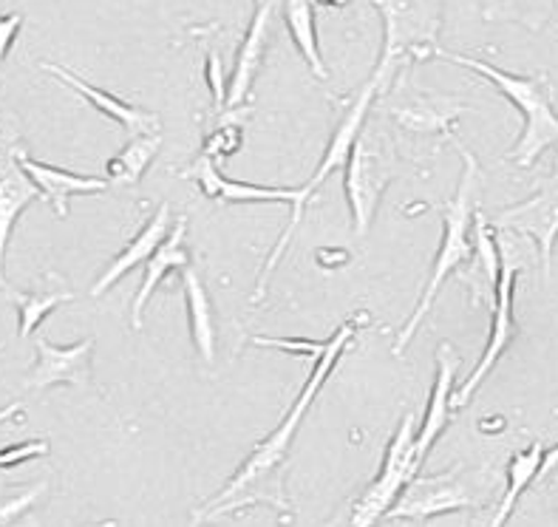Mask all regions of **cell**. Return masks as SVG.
Listing matches in <instances>:
<instances>
[{"label": "cell", "instance_id": "37", "mask_svg": "<svg viewBox=\"0 0 558 527\" xmlns=\"http://www.w3.org/2000/svg\"><path fill=\"white\" fill-rule=\"evenodd\" d=\"M262 3H267V0H255V7H262Z\"/></svg>", "mask_w": 558, "mask_h": 527}, {"label": "cell", "instance_id": "33", "mask_svg": "<svg viewBox=\"0 0 558 527\" xmlns=\"http://www.w3.org/2000/svg\"><path fill=\"white\" fill-rule=\"evenodd\" d=\"M23 26V14H7V17H0V63L7 60L9 49H12L14 37L21 32Z\"/></svg>", "mask_w": 558, "mask_h": 527}, {"label": "cell", "instance_id": "26", "mask_svg": "<svg viewBox=\"0 0 558 527\" xmlns=\"http://www.w3.org/2000/svg\"><path fill=\"white\" fill-rule=\"evenodd\" d=\"M550 7L553 0H490L485 14H488L490 21L494 17H513V21H522L536 28L545 23Z\"/></svg>", "mask_w": 558, "mask_h": 527}, {"label": "cell", "instance_id": "13", "mask_svg": "<svg viewBox=\"0 0 558 527\" xmlns=\"http://www.w3.org/2000/svg\"><path fill=\"white\" fill-rule=\"evenodd\" d=\"M184 179L196 182L210 202L219 204H292L298 199V188H269V184L227 179V176H221L219 165L210 154L196 156V163L184 170Z\"/></svg>", "mask_w": 558, "mask_h": 527}, {"label": "cell", "instance_id": "4", "mask_svg": "<svg viewBox=\"0 0 558 527\" xmlns=\"http://www.w3.org/2000/svg\"><path fill=\"white\" fill-rule=\"evenodd\" d=\"M377 9L383 14V55L372 80L383 94L400 65L434 57L442 32V0H377Z\"/></svg>", "mask_w": 558, "mask_h": 527}, {"label": "cell", "instance_id": "22", "mask_svg": "<svg viewBox=\"0 0 558 527\" xmlns=\"http://www.w3.org/2000/svg\"><path fill=\"white\" fill-rule=\"evenodd\" d=\"M283 21L290 28V37L295 43L298 55L318 80H329V69L324 63L318 46V28H315V9L310 0H283Z\"/></svg>", "mask_w": 558, "mask_h": 527}, {"label": "cell", "instance_id": "24", "mask_svg": "<svg viewBox=\"0 0 558 527\" xmlns=\"http://www.w3.org/2000/svg\"><path fill=\"white\" fill-rule=\"evenodd\" d=\"M7 296L12 298V303L17 307V318H21V338H32L37 326L63 303L74 301L77 292H71L63 284V278L57 282V287H43L35 292H17V289L7 287Z\"/></svg>", "mask_w": 558, "mask_h": 527}, {"label": "cell", "instance_id": "11", "mask_svg": "<svg viewBox=\"0 0 558 527\" xmlns=\"http://www.w3.org/2000/svg\"><path fill=\"white\" fill-rule=\"evenodd\" d=\"M17 148L21 142L12 131H0V289L7 292V250L12 241L14 225L23 216L28 204L37 202L43 196L40 188L32 182V176L23 170L21 159H17Z\"/></svg>", "mask_w": 558, "mask_h": 527}, {"label": "cell", "instance_id": "28", "mask_svg": "<svg viewBox=\"0 0 558 527\" xmlns=\"http://www.w3.org/2000/svg\"><path fill=\"white\" fill-rule=\"evenodd\" d=\"M43 493H46V482H37V486L26 488V491L17 493V496H9L7 502H0V527L12 525V522H17L21 516H26L28 511L37 505V500H40Z\"/></svg>", "mask_w": 558, "mask_h": 527}, {"label": "cell", "instance_id": "5", "mask_svg": "<svg viewBox=\"0 0 558 527\" xmlns=\"http://www.w3.org/2000/svg\"><path fill=\"white\" fill-rule=\"evenodd\" d=\"M377 94H380L377 83H375V80H368V83L361 88V94L354 97L352 106H349L347 111H343V117H340L338 128H335L332 140H329V145H326L324 156H320V165H318V168H315V173H312L310 179H306L304 188H298V199H295V202H292L290 225H287V230H283V236H281V239H278V244L272 247V253H269L267 264H264L262 282H258V287H255L253 301H262V298L267 296L269 278H272V273H276L278 261L283 259V253H287V247H290V241L295 239L298 227H301V221H304L306 207H310L312 196L318 193L320 184L326 182V176L335 173V170L347 165L349 154H352L354 140H357V134H361V128L366 125V117H368V111H372V103H375Z\"/></svg>", "mask_w": 558, "mask_h": 527}, {"label": "cell", "instance_id": "6", "mask_svg": "<svg viewBox=\"0 0 558 527\" xmlns=\"http://www.w3.org/2000/svg\"><path fill=\"white\" fill-rule=\"evenodd\" d=\"M343 170H347L343 188H347V202L352 211L354 236L363 239L375 225L383 193L395 182V154L380 131H368L366 125L361 128Z\"/></svg>", "mask_w": 558, "mask_h": 527}, {"label": "cell", "instance_id": "38", "mask_svg": "<svg viewBox=\"0 0 558 527\" xmlns=\"http://www.w3.org/2000/svg\"><path fill=\"white\" fill-rule=\"evenodd\" d=\"M0 349H3V344H0Z\"/></svg>", "mask_w": 558, "mask_h": 527}, {"label": "cell", "instance_id": "27", "mask_svg": "<svg viewBox=\"0 0 558 527\" xmlns=\"http://www.w3.org/2000/svg\"><path fill=\"white\" fill-rule=\"evenodd\" d=\"M49 440H26V443L7 445V448H0V468L9 471V468H17V465L28 463V459L49 457Z\"/></svg>", "mask_w": 558, "mask_h": 527}, {"label": "cell", "instance_id": "1", "mask_svg": "<svg viewBox=\"0 0 558 527\" xmlns=\"http://www.w3.org/2000/svg\"><path fill=\"white\" fill-rule=\"evenodd\" d=\"M368 321L366 312H357L352 321L340 324L335 330L332 338H326L324 351L318 358L312 360V372L306 378L304 388L298 394V400L292 403V408L287 411L283 422L269 436H264L262 443L255 445L253 454L244 459L235 477L221 488L210 502H207L202 511L196 514V522H210L219 519V516H233L247 511L253 505H272L276 511L283 514H292L290 502H287V488H283V463H287V454L292 448V440L298 434V426L306 417L310 406L315 403L318 392L324 388V383L332 378L335 366L343 358V351L352 346V340L357 338V330Z\"/></svg>", "mask_w": 558, "mask_h": 527}, {"label": "cell", "instance_id": "18", "mask_svg": "<svg viewBox=\"0 0 558 527\" xmlns=\"http://www.w3.org/2000/svg\"><path fill=\"white\" fill-rule=\"evenodd\" d=\"M170 227H173L170 225V207L168 204H162V207H159V211H156L154 216L140 227V232H136L134 239L122 247L120 253H117V259H113L111 264L99 273L97 282L92 284V298L106 296L108 289L120 282L122 275L131 273V270L140 267V264H145V261L154 255L156 247L162 244V239L170 232Z\"/></svg>", "mask_w": 558, "mask_h": 527}, {"label": "cell", "instance_id": "2", "mask_svg": "<svg viewBox=\"0 0 558 527\" xmlns=\"http://www.w3.org/2000/svg\"><path fill=\"white\" fill-rule=\"evenodd\" d=\"M453 145L462 154V176L460 184H457V193L442 204V241L437 247V255H434V267L428 275V284H425V292L420 298L414 315L405 321V326L397 332L395 351L397 358L409 349V344L417 335L420 324L425 321V315L432 312L434 301L442 292V284L451 278V275L460 273L465 264L474 261V216L480 211V196H482V168L476 163V156L462 145L457 136H453Z\"/></svg>", "mask_w": 558, "mask_h": 527}, {"label": "cell", "instance_id": "36", "mask_svg": "<svg viewBox=\"0 0 558 527\" xmlns=\"http://www.w3.org/2000/svg\"><path fill=\"white\" fill-rule=\"evenodd\" d=\"M318 3H324V7H332V9L349 7V0H318Z\"/></svg>", "mask_w": 558, "mask_h": 527}, {"label": "cell", "instance_id": "23", "mask_svg": "<svg viewBox=\"0 0 558 527\" xmlns=\"http://www.w3.org/2000/svg\"><path fill=\"white\" fill-rule=\"evenodd\" d=\"M162 148V131L159 134H136L131 136L125 148L117 156H111L106 165L108 184H122V188H134L140 184L142 173L150 168Z\"/></svg>", "mask_w": 558, "mask_h": 527}, {"label": "cell", "instance_id": "32", "mask_svg": "<svg viewBox=\"0 0 558 527\" xmlns=\"http://www.w3.org/2000/svg\"><path fill=\"white\" fill-rule=\"evenodd\" d=\"M558 482V445L553 448H545V457H542V465H538L536 482L533 488H550Z\"/></svg>", "mask_w": 558, "mask_h": 527}, {"label": "cell", "instance_id": "15", "mask_svg": "<svg viewBox=\"0 0 558 527\" xmlns=\"http://www.w3.org/2000/svg\"><path fill=\"white\" fill-rule=\"evenodd\" d=\"M43 71H49L51 77H57L60 83H65L71 92H77L80 97L88 103V106L97 108L102 117L113 120L117 125H122L128 131V136H136V134H159L162 131V120H159V113L154 111H145V108H136L125 99L113 97L108 94L106 88H97V85L85 83L83 77H77L74 71L63 69V65L57 63H40Z\"/></svg>", "mask_w": 558, "mask_h": 527}, {"label": "cell", "instance_id": "25", "mask_svg": "<svg viewBox=\"0 0 558 527\" xmlns=\"http://www.w3.org/2000/svg\"><path fill=\"white\" fill-rule=\"evenodd\" d=\"M542 457H545V445L542 443H533L531 448L519 451L513 454L508 463V491H505L502 502L496 507V516L490 525L494 527H502L505 522L510 519L513 514V507L517 502L522 500L524 491H531L533 482H536V474H538V465H542Z\"/></svg>", "mask_w": 558, "mask_h": 527}, {"label": "cell", "instance_id": "10", "mask_svg": "<svg viewBox=\"0 0 558 527\" xmlns=\"http://www.w3.org/2000/svg\"><path fill=\"white\" fill-rule=\"evenodd\" d=\"M494 227L536 241L538 255H542V273H545V282H550L553 250H556L558 241V156L556 168L542 182V188L531 199L496 213Z\"/></svg>", "mask_w": 558, "mask_h": 527}, {"label": "cell", "instance_id": "12", "mask_svg": "<svg viewBox=\"0 0 558 527\" xmlns=\"http://www.w3.org/2000/svg\"><path fill=\"white\" fill-rule=\"evenodd\" d=\"M97 340L57 346L49 338H35V366L23 378L26 392H46L54 386H92V355Z\"/></svg>", "mask_w": 558, "mask_h": 527}, {"label": "cell", "instance_id": "3", "mask_svg": "<svg viewBox=\"0 0 558 527\" xmlns=\"http://www.w3.org/2000/svg\"><path fill=\"white\" fill-rule=\"evenodd\" d=\"M434 57H442V60H451V63L462 65V69L476 71L480 77L488 80L496 92L508 97L519 108L524 128L517 145L505 154L508 163H513L517 168H533L538 156L545 154L547 148H558V113L553 108L550 85H547L545 77L510 74V71L496 69V65L485 63V60H476V57L468 55H453V51L439 49V46L434 51Z\"/></svg>", "mask_w": 558, "mask_h": 527}, {"label": "cell", "instance_id": "9", "mask_svg": "<svg viewBox=\"0 0 558 527\" xmlns=\"http://www.w3.org/2000/svg\"><path fill=\"white\" fill-rule=\"evenodd\" d=\"M480 502L476 488L465 471H446L434 477H414L405 482L386 519L391 522H432L437 516L468 511Z\"/></svg>", "mask_w": 558, "mask_h": 527}, {"label": "cell", "instance_id": "17", "mask_svg": "<svg viewBox=\"0 0 558 527\" xmlns=\"http://www.w3.org/2000/svg\"><path fill=\"white\" fill-rule=\"evenodd\" d=\"M269 17H272V0L255 7L253 23H250L247 35L241 40L239 55H235V69L233 77L227 83V99L225 108H239L244 99L250 97L258 71H262L264 55H267V40H269Z\"/></svg>", "mask_w": 558, "mask_h": 527}, {"label": "cell", "instance_id": "19", "mask_svg": "<svg viewBox=\"0 0 558 527\" xmlns=\"http://www.w3.org/2000/svg\"><path fill=\"white\" fill-rule=\"evenodd\" d=\"M389 113L405 134L453 136V122L465 113V103L453 97H411L391 106Z\"/></svg>", "mask_w": 558, "mask_h": 527}, {"label": "cell", "instance_id": "34", "mask_svg": "<svg viewBox=\"0 0 558 527\" xmlns=\"http://www.w3.org/2000/svg\"><path fill=\"white\" fill-rule=\"evenodd\" d=\"M315 261H318L320 267H326V270H340L343 264H349V261H352V255H349L347 250H320V253L315 255Z\"/></svg>", "mask_w": 558, "mask_h": 527}, {"label": "cell", "instance_id": "8", "mask_svg": "<svg viewBox=\"0 0 558 527\" xmlns=\"http://www.w3.org/2000/svg\"><path fill=\"white\" fill-rule=\"evenodd\" d=\"M420 471L417 465V429H414V415H403L397 431L391 434L386 457H383L380 474L372 479V486L357 496V502L349 511V525L368 527L380 522L389 514L400 491L405 488L414 474Z\"/></svg>", "mask_w": 558, "mask_h": 527}, {"label": "cell", "instance_id": "29", "mask_svg": "<svg viewBox=\"0 0 558 527\" xmlns=\"http://www.w3.org/2000/svg\"><path fill=\"white\" fill-rule=\"evenodd\" d=\"M253 346H267V349L290 351L295 358L315 360L324 351L326 340H304V338H267V335H255Z\"/></svg>", "mask_w": 558, "mask_h": 527}, {"label": "cell", "instance_id": "35", "mask_svg": "<svg viewBox=\"0 0 558 527\" xmlns=\"http://www.w3.org/2000/svg\"><path fill=\"white\" fill-rule=\"evenodd\" d=\"M17 415H23L21 403H9V406H3V408H0V426H3L7 420H12V417H17Z\"/></svg>", "mask_w": 558, "mask_h": 527}, {"label": "cell", "instance_id": "20", "mask_svg": "<svg viewBox=\"0 0 558 527\" xmlns=\"http://www.w3.org/2000/svg\"><path fill=\"white\" fill-rule=\"evenodd\" d=\"M184 236H187V227L184 221H177L170 227V232L162 239V244L156 247L154 255L145 261V275H142L140 292L134 296V303H131V324L134 330H142V315H145V303L150 301V296L156 292V287L168 278L170 273L187 267L191 264V253L184 247Z\"/></svg>", "mask_w": 558, "mask_h": 527}, {"label": "cell", "instance_id": "16", "mask_svg": "<svg viewBox=\"0 0 558 527\" xmlns=\"http://www.w3.org/2000/svg\"><path fill=\"white\" fill-rule=\"evenodd\" d=\"M17 159H21L23 170L32 176V182L40 188L43 199L51 204V211L57 218H69V199L71 196H94L108 188V179L99 176H80L71 173L65 168H54V165L37 163L23 148H17Z\"/></svg>", "mask_w": 558, "mask_h": 527}, {"label": "cell", "instance_id": "31", "mask_svg": "<svg viewBox=\"0 0 558 527\" xmlns=\"http://www.w3.org/2000/svg\"><path fill=\"white\" fill-rule=\"evenodd\" d=\"M207 85H210L213 103H216V108H225L227 83H225V69H221V60L216 51H210V55H207Z\"/></svg>", "mask_w": 558, "mask_h": 527}, {"label": "cell", "instance_id": "7", "mask_svg": "<svg viewBox=\"0 0 558 527\" xmlns=\"http://www.w3.org/2000/svg\"><path fill=\"white\" fill-rule=\"evenodd\" d=\"M499 253H502V264H499V282L494 289V315H490V335L485 351H482L480 363L474 366V372L468 374V380L460 388H453L451 406L453 411H460L462 406L471 403L480 386L488 380V374L494 372L496 363L502 360L505 351L510 349L513 338H517V318H513V298H517V278L519 270H522V259L517 255V244H508V241H499Z\"/></svg>", "mask_w": 558, "mask_h": 527}, {"label": "cell", "instance_id": "21", "mask_svg": "<svg viewBox=\"0 0 558 527\" xmlns=\"http://www.w3.org/2000/svg\"><path fill=\"white\" fill-rule=\"evenodd\" d=\"M179 275H182L184 301H187V324H191L193 346L205 363H213L216 360V326H213L210 296H207L205 282L198 278L191 264L179 270Z\"/></svg>", "mask_w": 558, "mask_h": 527}, {"label": "cell", "instance_id": "30", "mask_svg": "<svg viewBox=\"0 0 558 527\" xmlns=\"http://www.w3.org/2000/svg\"><path fill=\"white\" fill-rule=\"evenodd\" d=\"M239 148H241V128L227 125V128H221V131H216V134L210 136L205 154H210L213 159H216V156L235 154Z\"/></svg>", "mask_w": 558, "mask_h": 527}, {"label": "cell", "instance_id": "14", "mask_svg": "<svg viewBox=\"0 0 558 527\" xmlns=\"http://www.w3.org/2000/svg\"><path fill=\"white\" fill-rule=\"evenodd\" d=\"M434 360H437V372H434V386L432 394H428L423 426L417 431V465L425 463L428 451L434 448V443H437L442 431L448 429V422H451V394L457 388V372H460L462 363L451 344H439Z\"/></svg>", "mask_w": 558, "mask_h": 527}]
</instances>
